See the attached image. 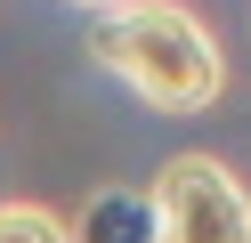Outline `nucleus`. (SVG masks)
Returning a JSON list of instances; mask_svg holds the SVG:
<instances>
[{
  "label": "nucleus",
  "instance_id": "7ed1b4c3",
  "mask_svg": "<svg viewBox=\"0 0 251 243\" xmlns=\"http://www.w3.org/2000/svg\"><path fill=\"white\" fill-rule=\"evenodd\" d=\"M81 243H146V194H98L81 211Z\"/></svg>",
  "mask_w": 251,
  "mask_h": 243
},
{
  "label": "nucleus",
  "instance_id": "f03ea898",
  "mask_svg": "<svg viewBox=\"0 0 251 243\" xmlns=\"http://www.w3.org/2000/svg\"><path fill=\"white\" fill-rule=\"evenodd\" d=\"M146 243H251V194L219 154H170L146 187Z\"/></svg>",
  "mask_w": 251,
  "mask_h": 243
},
{
  "label": "nucleus",
  "instance_id": "39448f33",
  "mask_svg": "<svg viewBox=\"0 0 251 243\" xmlns=\"http://www.w3.org/2000/svg\"><path fill=\"white\" fill-rule=\"evenodd\" d=\"M73 8H98V16H122L130 0H73Z\"/></svg>",
  "mask_w": 251,
  "mask_h": 243
},
{
  "label": "nucleus",
  "instance_id": "20e7f679",
  "mask_svg": "<svg viewBox=\"0 0 251 243\" xmlns=\"http://www.w3.org/2000/svg\"><path fill=\"white\" fill-rule=\"evenodd\" d=\"M0 243H73V235H65V219L41 211V203H0Z\"/></svg>",
  "mask_w": 251,
  "mask_h": 243
},
{
  "label": "nucleus",
  "instance_id": "f257e3e1",
  "mask_svg": "<svg viewBox=\"0 0 251 243\" xmlns=\"http://www.w3.org/2000/svg\"><path fill=\"white\" fill-rule=\"evenodd\" d=\"M98 65L122 81V89H138L154 113H202L227 97V65H219V41L202 32L195 8H178V0H130L122 16H105L98 25Z\"/></svg>",
  "mask_w": 251,
  "mask_h": 243
}]
</instances>
